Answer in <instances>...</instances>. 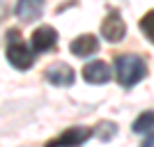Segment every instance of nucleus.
Returning a JSON list of instances; mask_svg holds the SVG:
<instances>
[{
    "mask_svg": "<svg viewBox=\"0 0 154 147\" xmlns=\"http://www.w3.org/2000/svg\"><path fill=\"white\" fill-rule=\"evenodd\" d=\"M92 133L94 131L88 127H71V129H64L58 138L48 140L46 147H81L85 140H90Z\"/></svg>",
    "mask_w": 154,
    "mask_h": 147,
    "instance_id": "3",
    "label": "nucleus"
},
{
    "mask_svg": "<svg viewBox=\"0 0 154 147\" xmlns=\"http://www.w3.org/2000/svg\"><path fill=\"white\" fill-rule=\"evenodd\" d=\"M140 30L145 32V37L154 44V9H152V12H147L140 19Z\"/></svg>",
    "mask_w": 154,
    "mask_h": 147,
    "instance_id": "11",
    "label": "nucleus"
},
{
    "mask_svg": "<svg viewBox=\"0 0 154 147\" xmlns=\"http://www.w3.org/2000/svg\"><path fill=\"white\" fill-rule=\"evenodd\" d=\"M30 46H32V51H35V53L51 51V48L58 46V32L53 30V28H48V26L37 28V30L32 32V37H30Z\"/></svg>",
    "mask_w": 154,
    "mask_h": 147,
    "instance_id": "5",
    "label": "nucleus"
},
{
    "mask_svg": "<svg viewBox=\"0 0 154 147\" xmlns=\"http://www.w3.org/2000/svg\"><path fill=\"white\" fill-rule=\"evenodd\" d=\"M44 78L48 81L51 85H60V87H67V85L74 83V69H71L69 64H64V62H55L51 64L48 69L44 71Z\"/></svg>",
    "mask_w": 154,
    "mask_h": 147,
    "instance_id": "6",
    "label": "nucleus"
},
{
    "mask_svg": "<svg viewBox=\"0 0 154 147\" xmlns=\"http://www.w3.org/2000/svg\"><path fill=\"white\" fill-rule=\"evenodd\" d=\"M140 147H154V129L145 133V140H143V145H140Z\"/></svg>",
    "mask_w": 154,
    "mask_h": 147,
    "instance_id": "13",
    "label": "nucleus"
},
{
    "mask_svg": "<svg viewBox=\"0 0 154 147\" xmlns=\"http://www.w3.org/2000/svg\"><path fill=\"white\" fill-rule=\"evenodd\" d=\"M101 35L108 41H122V37L127 35V26H124V21H122V16H120V12L117 9H113V12H108V16L103 19V23H101Z\"/></svg>",
    "mask_w": 154,
    "mask_h": 147,
    "instance_id": "4",
    "label": "nucleus"
},
{
    "mask_svg": "<svg viewBox=\"0 0 154 147\" xmlns=\"http://www.w3.org/2000/svg\"><path fill=\"white\" fill-rule=\"evenodd\" d=\"M147 74V64L140 55H120L115 60V76L122 87H134L136 83H140Z\"/></svg>",
    "mask_w": 154,
    "mask_h": 147,
    "instance_id": "1",
    "label": "nucleus"
},
{
    "mask_svg": "<svg viewBox=\"0 0 154 147\" xmlns=\"http://www.w3.org/2000/svg\"><path fill=\"white\" fill-rule=\"evenodd\" d=\"M131 129H134V133H147V131H152V129H154V110H145V113H140V115L134 120Z\"/></svg>",
    "mask_w": 154,
    "mask_h": 147,
    "instance_id": "10",
    "label": "nucleus"
},
{
    "mask_svg": "<svg viewBox=\"0 0 154 147\" xmlns=\"http://www.w3.org/2000/svg\"><path fill=\"white\" fill-rule=\"evenodd\" d=\"M99 129H101V131H97V136H99V138H101L103 142H106V140H110V138H113V136L117 133V124H115V122H108V124L103 122V124H99Z\"/></svg>",
    "mask_w": 154,
    "mask_h": 147,
    "instance_id": "12",
    "label": "nucleus"
},
{
    "mask_svg": "<svg viewBox=\"0 0 154 147\" xmlns=\"http://www.w3.org/2000/svg\"><path fill=\"white\" fill-rule=\"evenodd\" d=\"M83 78L88 83H92V85H103V83L110 81V67L106 62H101V60H94V62L85 64Z\"/></svg>",
    "mask_w": 154,
    "mask_h": 147,
    "instance_id": "7",
    "label": "nucleus"
},
{
    "mask_svg": "<svg viewBox=\"0 0 154 147\" xmlns=\"http://www.w3.org/2000/svg\"><path fill=\"white\" fill-rule=\"evenodd\" d=\"M69 51L74 53L76 58H88V55L99 51V39H97L94 35H78L69 44Z\"/></svg>",
    "mask_w": 154,
    "mask_h": 147,
    "instance_id": "8",
    "label": "nucleus"
},
{
    "mask_svg": "<svg viewBox=\"0 0 154 147\" xmlns=\"http://www.w3.org/2000/svg\"><path fill=\"white\" fill-rule=\"evenodd\" d=\"M19 37H21L19 30L7 32V60H9V64H12L14 69L26 71V69H30L32 62H35V51L28 48Z\"/></svg>",
    "mask_w": 154,
    "mask_h": 147,
    "instance_id": "2",
    "label": "nucleus"
},
{
    "mask_svg": "<svg viewBox=\"0 0 154 147\" xmlns=\"http://www.w3.org/2000/svg\"><path fill=\"white\" fill-rule=\"evenodd\" d=\"M14 12H16V16H19L21 21L30 23V21L42 16V12H44V0H19L16 7H14Z\"/></svg>",
    "mask_w": 154,
    "mask_h": 147,
    "instance_id": "9",
    "label": "nucleus"
}]
</instances>
